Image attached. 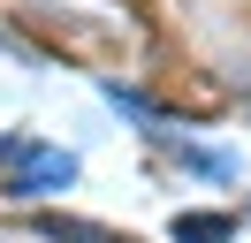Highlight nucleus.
Segmentation results:
<instances>
[{"mask_svg": "<svg viewBox=\"0 0 251 243\" xmlns=\"http://www.w3.org/2000/svg\"><path fill=\"white\" fill-rule=\"evenodd\" d=\"M69 182H76V160L61 145H16V175H8L16 197H46V190H69Z\"/></svg>", "mask_w": 251, "mask_h": 243, "instance_id": "nucleus-1", "label": "nucleus"}, {"mask_svg": "<svg viewBox=\"0 0 251 243\" xmlns=\"http://www.w3.org/2000/svg\"><path fill=\"white\" fill-rule=\"evenodd\" d=\"M0 160H16V137H0Z\"/></svg>", "mask_w": 251, "mask_h": 243, "instance_id": "nucleus-3", "label": "nucleus"}, {"mask_svg": "<svg viewBox=\"0 0 251 243\" xmlns=\"http://www.w3.org/2000/svg\"><path fill=\"white\" fill-rule=\"evenodd\" d=\"M236 220L228 213H175V243H228Z\"/></svg>", "mask_w": 251, "mask_h": 243, "instance_id": "nucleus-2", "label": "nucleus"}]
</instances>
